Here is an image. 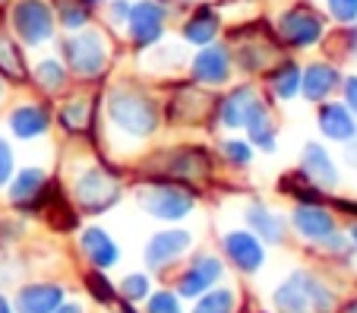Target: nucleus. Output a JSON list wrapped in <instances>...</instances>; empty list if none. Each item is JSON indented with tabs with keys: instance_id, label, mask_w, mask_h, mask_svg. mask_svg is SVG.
Instances as JSON below:
<instances>
[{
	"instance_id": "1",
	"label": "nucleus",
	"mask_w": 357,
	"mask_h": 313,
	"mask_svg": "<svg viewBox=\"0 0 357 313\" xmlns=\"http://www.w3.org/2000/svg\"><path fill=\"white\" fill-rule=\"evenodd\" d=\"M98 105L105 111L108 127L130 139H149L155 137V130L162 127V105L136 79L111 82L108 92H101Z\"/></svg>"
},
{
	"instance_id": "2",
	"label": "nucleus",
	"mask_w": 357,
	"mask_h": 313,
	"mask_svg": "<svg viewBox=\"0 0 357 313\" xmlns=\"http://www.w3.org/2000/svg\"><path fill=\"white\" fill-rule=\"evenodd\" d=\"M111 57H114L111 35L95 22L79 32H67L61 38V61L67 63L76 82H101L111 70Z\"/></svg>"
},
{
	"instance_id": "3",
	"label": "nucleus",
	"mask_w": 357,
	"mask_h": 313,
	"mask_svg": "<svg viewBox=\"0 0 357 313\" xmlns=\"http://www.w3.org/2000/svg\"><path fill=\"white\" fill-rule=\"evenodd\" d=\"M228 51L234 61V73L266 76L284 57V48L275 41L269 22H247L228 32Z\"/></svg>"
},
{
	"instance_id": "4",
	"label": "nucleus",
	"mask_w": 357,
	"mask_h": 313,
	"mask_svg": "<svg viewBox=\"0 0 357 313\" xmlns=\"http://www.w3.org/2000/svg\"><path fill=\"white\" fill-rule=\"evenodd\" d=\"M269 29L284 51H310L326 41L329 22L310 0H294L272 16Z\"/></svg>"
},
{
	"instance_id": "5",
	"label": "nucleus",
	"mask_w": 357,
	"mask_h": 313,
	"mask_svg": "<svg viewBox=\"0 0 357 313\" xmlns=\"http://www.w3.org/2000/svg\"><path fill=\"white\" fill-rule=\"evenodd\" d=\"M7 29L22 48L41 51L54 45L57 20L51 0H10L7 3Z\"/></svg>"
},
{
	"instance_id": "6",
	"label": "nucleus",
	"mask_w": 357,
	"mask_h": 313,
	"mask_svg": "<svg viewBox=\"0 0 357 313\" xmlns=\"http://www.w3.org/2000/svg\"><path fill=\"white\" fill-rule=\"evenodd\" d=\"M171 22V3L168 0H133L130 16L123 22V38L133 51H146L158 41H165Z\"/></svg>"
},
{
	"instance_id": "7",
	"label": "nucleus",
	"mask_w": 357,
	"mask_h": 313,
	"mask_svg": "<svg viewBox=\"0 0 357 313\" xmlns=\"http://www.w3.org/2000/svg\"><path fill=\"white\" fill-rule=\"evenodd\" d=\"M278 313H332L335 298L332 291L310 273H294L275 291Z\"/></svg>"
},
{
	"instance_id": "8",
	"label": "nucleus",
	"mask_w": 357,
	"mask_h": 313,
	"mask_svg": "<svg viewBox=\"0 0 357 313\" xmlns=\"http://www.w3.org/2000/svg\"><path fill=\"white\" fill-rule=\"evenodd\" d=\"M215 102H218L215 89H206L190 79L183 86L171 89V98L165 102L162 114L174 123H206L209 117H215Z\"/></svg>"
},
{
	"instance_id": "9",
	"label": "nucleus",
	"mask_w": 357,
	"mask_h": 313,
	"mask_svg": "<svg viewBox=\"0 0 357 313\" xmlns=\"http://www.w3.org/2000/svg\"><path fill=\"white\" fill-rule=\"evenodd\" d=\"M187 73L193 82L206 89H225L234 76V61H231L228 41H212V45H202L193 51V57L187 61Z\"/></svg>"
},
{
	"instance_id": "10",
	"label": "nucleus",
	"mask_w": 357,
	"mask_h": 313,
	"mask_svg": "<svg viewBox=\"0 0 357 313\" xmlns=\"http://www.w3.org/2000/svg\"><path fill=\"white\" fill-rule=\"evenodd\" d=\"M225 32V20L222 10L215 3H193L190 10H183V22H181V41L190 45V48H202V45H212L218 41Z\"/></svg>"
},
{
	"instance_id": "11",
	"label": "nucleus",
	"mask_w": 357,
	"mask_h": 313,
	"mask_svg": "<svg viewBox=\"0 0 357 313\" xmlns=\"http://www.w3.org/2000/svg\"><path fill=\"white\" fill-rule=\"evenodd\" d=\"M117 193H121L117 177L105 168H89L86 174L76 177V187H73L76 203H79V209H86V212L108 209V206L117 199Z\"/></svg>"
},
{
	"instance_id": "12",
	"label": "nucleus",
	"mask_w": 357,
	"mask_h": 313,
	"mask_svg": "<svg viewBox=\"0 0 357 313\" xmlns=\"http://www.w3.org/2000/svg\"><path fill=\"white\" fill-rule=\"evenodd\" d=\"M259 102H263V92H259L253 82L231 86L228 92H222L218 102H215V121L222 123V127H228V130H241Z\"/></svg>"
},
{
	"instance_id": "13",
	"label": "nucleus",
	"mask_w": 357,
	"mask_h": 313,
	"mask_svg": "<svg viewBox=\"0 0 357 313\" xmlns=\"http://www.w3.org/2000/svg\"><path fill=\"white\" fill-rule=\"evenodd\" d=\"M139 206L162 222H181L193 209V193L183 187H146L139 190Z\"/></svg>"
},
{
	"instance_id": "14",
	"label": "nucleus",
	"mask_w": 357,
	"mask_h": 313,
	"mask_svg": "<svg viewBox=\"0 0 357 313\" xmlns=\"http://www.w3.org/2000/svg\"><path fill=\"white\" fill-rule=\"evenodd\" d=\"M342 70L332 61H310L301 70V98L310 105H323L342 89Z\"/></svg>"
},
{
	"instance_id": "15",
	"label": "nucleus",
	"mask_w": 357,
	"mask_h": 313,
	"mask_svg": "<svg viewBox=\"0 0 357 313\" xmlns=\"http://www.w3.org/2000/svg\"><path fill=\"white\" fill-rule=\"evenodd\" d=\"M158 171L168 177H177V181H196V177H206L212 168V158L206 149L199 146H177V149H168L155 158Z\"/></svg>"
},
{
	"instance_id": "16",
	"label": "nucleus",
	"mask_w": 357,
	"mask_h": 313,
	"mask_svg": "<svg viewBox=\"0 0 357 313\" xmlns=\"http://www.w3.org/2000/svg\"><path fill=\"white\" fill-rule=\"evenodd\" d=\"M95 117H98V96H92V92H70L67 96V92H63L54 121L61 123L67 133L79 137V133L92 130Z\"/></svg>"
},
{
	"instance_id": "17",
	"label": "nucleus",
	"mask_w": 357,
	"mask_h": 313,
	"mask_svg": "<svg viewBox=\"0 0 357 313\" xmlns=\"http://www.w3.org/2000/svg\"><path fill=\"white\" fill-rule=\"evenodd\" d=\"M29 82H32V86L38 89L41 96H47V98H61L63 92L70 89L73 76H70L67 63H63L61 57L45 54V57H38V61H35L32 67H29Z\"/></svg>"
},
{
	"instance_id": "18",
	"label": "nucleus",
	"mask_w": 357,
	"mask_h": 313,
	"mask_svg": "<svg viewBox=\"0 0 357 313\" xmlns=\"http://www.w3.org/2000/svg\"><path fill=\"white\" fill-rule=\"evenodd\" d=\"M317 123H319V133L332 143H351L357 139V117L351 114V108L344 102H323L319 105V114H317Z\"/></svg>"
},
{
	"instance_id": "19",
	"label": "nucleus",
	"mask_w": 357,
	"mask_h": 313,
	"mask_svg": "<svg viewBox=\"0 0 357 313\" xmlns=\"http://www.w3.org/2000/svg\"><path fill=\"white\" fill-rule=\"evenodd\" d=\"M51 121H54V114L41 102H22L7 114L10 130H13V137H20V139L45 137L47 130H51Z\"/></svg>"
},
{
	"instance_id": "20",
	"label": "nucleus",
	"mask_w": 357,
	"mask_h": 313,
	"mask_svg": "<svg viewBox=\"0 0 357 313\" xmlns=\"http://www.w3.org/2000/svg\"><path fill=\"white\" fill-rule=\"evenodd\" d=\"M301 63L294 57H282L275 67L266 73V92L275 102H294L301 96Z\"/></svg>"
},
{
	"instance_id": "21",
	"label": "nucleus",
	"mask_w": 357,
	"mask_h": 313,
	"mask_svg": "<svg viewBox=\"0 0 357 313\" xmlns=\"http://www.w3.org/2000/svg\"><path fill=\"white\" fill-rule=\"evenodd\" d=\"M0 76L13 86L29 82V61H26V48L13 38L10 29L0 26Z\"/></svg>"
},
{
	"instance_id": "22",
	"label": "nucleus",
	"mask_w": 357,
	"mask_h": 313,
	"mask_svg": "<svg viewBox=\"0 0 357 313\" xmlns=\"http://www.w3.org/2000/svg\"><path fill=\"white\" fill-rule=\"evenodd\" d=\"M225 253H228L231 263L241 273H257L259 266H263V244H259V238H253L247 231L225 234Z\"/></svg>"
},
{
	"instance_id": "23",
	"label": "nucleus",
	"mask_w": 357,
	"mask_h": 313,
	"mask_svg": "<svg viewBox=\"0 0 357 313\" xmlns=\"http://www.w3.org/2000/svg\"><path fill=\"white\" fill-rule=\"evenodd\" d=\"M218 275H222V263H218L215 257H199L187 273L181 275L177 291H181V298H199V294H206L209 285H215Z\"/></svg>"
},
{
	"instance_id": "24",
	"label": "nucleus",
	"mask_w": 357,
	"mask_h": 313,
	"mask_svg": "<svg viewBox=\"0 0 357 313\" xmlns=\"http://www.w3.org/2000/svg\"><path fill=\"white\" fill-rule=\"evenodd\" d=\"M301 174L307 177V181H313V184H319V187H335L338 184L335 165H332L329 152H326L319 143H307V146H303Z\"/></svg>"
},
{
	"instance_id": "25",
	"label": "nucleus",
	"mask_w": 357,
	"mask_h": 313,
	"mask_svg": "<svg viewBox=\"0 0 357 313\" xmlns=\"http://www.w3.org/2000/svg\"><path fill=\"white\" fill-rule=\"evenodd\" d=\"M190 247V234L187 231H162L149 241L146 247V263L149 269H162L165 263H171L174 257H181Z\"/></svg>"
},
{
	"instance_id": "26",
	"label": "nucleus",
	"mask_w": 357,
	"mask_h": 313,
	"mask_svg": "<svg viewBox=\"0 0 357 313\" xmlns=\"http://www.w3.org/2000/svg\"><path fill=\"white\" fill-rule=\"evenodd\" d=\"M61 304H63L61 285H29L16 298V310L20 313H54Z\"/></svg>"
},
{
	"instance_id": "27",
	"label": "nucleus",
	"mask_w": 357,
	"mask_h": 313,
	"mask_svg": "<svg viewBox=\"0 0 357 313\" xmlns=\"http://www.w3.org/2000/svg\"><path fill=\"white\" fill-rule=\"evenodd\" d=\"M243 130L250 133V143H257L259 149H266V152L275 149V117H272V105L266 96H263V102L253 108V114L247 117Z\"/></svg>"
},
{
	"instance_id": "28",
	"label": "nucleus",
	"mask_w": 357,
	"mask_h": 313,
	"mask_svg": "<svg viewBox=\"0 0 357 313\" xmlns=\"http://www.w3.org/2000/svg\"><path fill=\"white\" fill-rule=\"evenodd\" d=\"M294 228L303 234V238L323 241V238H329L332 234L335 222H332L329 212L319 209L317 203H303V206H297V212H294Z\"/></svg>"
},
{
	"instance_id": "29",
	"label": "nucleus",
	"mask_w": 357,
	"mask_h": 313,
	"mask_svg": "<svg viewBox=\"0 0 357 313\" xmlns=\"http://www.w3.org/2000/svg\"><path fill=\"white\" fill-rule=\"evenodd\" d=\"M82 250H86V257L92 259L98 269H108V266L117 263L114 241H111L108 231H101V228H89V231L82 234Z\"/></svg>"
},
{
	"instance_id": "30",
	"label": "nucleus",
	"mask_w": 357,
	"mask_h": 313,
	"mask_svg": "<svg viewBox=\"0 0 357 313\" xmlns=\"http://www.w3.org/2000/svg\"><path fill=\"white\" fill-rule=\"evenodd\" d=\"M45 184H47L45 171H38V168H26V171H20V177L13 181L10 199H13L16 206H32L35 199H38L41 193H45Z\"/></svg>"
},
{
	"instance_id": "31",
	"label": "nucleus",
	"mask_w": 357,
	"mask_h": 313,
	"mask_svg": "<svg viewBox=\"0 0 357 313\" xmlns=\"http://www.w3.org/2000/svg\"><path fill=\"white\" fill-rule=\"evenodd\" d=\"M51 7H54L57 29H63V32H79L95 22V13H89L76 0H51Z\"/></svg>"
},
{
	"instance_id": "32",
	"label": "nucleus",
	"mask_w": 357,
	"mask_h": 313,
	"mask_svg": "<svg viewBox=\"0 0 357 313\" xmlns=\"http://www.w3.org/2000/svg\"><path fill=\"white\" fill-rule=\"evenodd\" d=\"M247 222L253 228H257V238H263V241H269V244H278V241L284 238V222L278 215H272L266 206H250L247 209Z\"/></svg>"
},
{
	"instance_id": "33",
	"label": "nucleus",
	"mask_w": 357,
	"mask_h": 313,
	"mask_svg": "<svg viewBox=\"0 0 357 313\" xmlns=\"http://www.w3.org/2000/svg\"><path fill=\"white\" fill-rule=\"evenodd\" d=\"M234 310V291L228 288H218V291H209L206 298L196 304L193 313H231Z\"/></svg>"
},
{
	"instance_id": "34",
	"label": "nucleus",
	"mask_w": 357,
	"mask_h": 313,
	"mask_svg": "<svg viewBox=\"0 0 357 313\" xmlns=\"http://www.w3.org/2000/svg\"><path fill=\"white\" fill-rule=\"evenodd\" d=\"M326 16L338 26L357 22V0H326Z\"/></svg>"
},
{
	"instance_id": "35",
	"label": "nucleus",
	"mask_w": 357,
	"mask_h": 313,
	"mask_svg": "<svg viewBox=\"0 0 357 313\" xmlns=\"http://www.w3.org/2000/svg\"><path fill=\"white\" fill-rule=\"evenodd\" d=\"M222 155L228 158L231 165L243 168V165H250V158H253V149H250V143H243V139H225V143H222Z\"/></svg>"
},
{
	"instance_id": "36",
	"label": "nucleus",
	"mask_w": 357,
	"mask_h": 313,
	"mask_svg": "<svg viewBox=\"0 0 357 313\" xmlns=\"http://www.w3.org/2000/svg\"><path fill=\"white\" fill-rule=\"evenodd\" d=\"M130 3L133 0H108L105 3V22H108V29H123V22L130 16Z\"/></svg>"
},
{
	"instance_id": "37",
	"label": "nucleus",
	"mask_w": 357,
	"mask_h": 313,
	"mask_svg": "<svg viewBox=\"0 0 357 313\" xmlns=\"http://www.w3.org/2000/svg\"><path fill=\"white\" fill-rule=\"evenodd\" d=\"M86 285H89V291H92L95 300H105V304H108V300H114V288H111V282L105 279L101 273H89L86 275Z\"/></svg>"
},
{
	"instance_id": "38",
	"label": "nucleus",
	"mask_w": 357,
	"mask_h": 313,
	"mask_svg": "<svg viewBox=\"0 0 357 313\" xmlns=\"http://www.w3.org/2000/svg\"><path fill=\"white\" fill-rule=\"evenodd\" d=\"M146 294H149L146 275H127V279H123V298L127 300H142Z\"/></svg>"
},
{
	"instance_id": "39",
	"label": "nucleus",
	"mask_w": 357,
	"mask_h": 313,
	"mask_svg": "<svg viewBox=\"0 0 357 313\" xmlns=\"http://www.w3.org/2000/svg\"><path fill=\"white\" fill-rule=\"evenodd\" d=\"M149 313H181V304L171 291H155V298L149 300Z\"/></svg>"
},
{
	"instance_id": "40",
	"label": "nucleus",
	"mask_w": 357,
	"mask_h": 313,
	"mask_svg": "<svg viewBox=\"0 0 357 313\" xmlns=\"http://www.w3.org/2000/svg\"><path fill=\"white\" fill-rule=\"evenodd\" d=\"M10 177H13V149L3 137H0V187L7 184Z\"/></svg>"
},
{
	"instance_id": "41",
	"label": "nucleus",
	"mask_w": 357,
	"mask_h": 313,
	"mask_svg": "<svg viewBox=\"0 0 357 313\" xmlns=\"http://www.w3.org/2000/svg\"><path fill=\"white\" fill-rule=\"evenodd\" d=\"M338 92H342V102L351 108V114L357 117V76H344Z\"/></svg>"
},
{
	"instance_id": "42",
	"label": "nucleus",
	"mask_w": 357,
	"mask_h": 313,
	"mask_svg": "<svg viewBox=\"0 0 357 313\" xmlns=\"http://www.w3.org/2000/svg\"><path fill=\"white\" fill-rule=\"evenodd\" d=\"M344 48H348L351 57H357V22H351L348 32H344Z\"/></svg>"
},
{
	"instance_id": "43",
	"label": "nucleus",
	"mask_w": 357,
	"mask_h": 313,
	"mask_svg": "<svg viewBox=\"0 0 357 313\" xmlns=\"http://www.w3.org/2000/svg\"><path fill=\"white\" fill-rule=\"evenodd\" d=\"M76 3H82L89 13H98V10H105V3H108V0H76Z\"/></svg>"
},
{
	"instance_id": "44",
	"label": "nucleus",
	"mask_w": 357,
	"mask_h": 313,
	"mask_svg": "<svg viewBox=\"0 0 357 313\" xmlns=\"http://www.w3.org/2000/svg\"><path fill=\"white\" fill-rule=\"evenodd\" d=\"M54 313H82V310H79V307H73V304H70V307H57Z\"/></svg>"
},
{
	"instance_id": "45",
	"label": "nucleus",
	"mask_w": 357,
	"mask_h": 313,
	"mask_svg": "<svg viewBox=\"0 0 357 313\" xmlns=\"http://www.w3.org/2000/svg\"><path fill=\"white\" fill-rule=\"evenodd\" d=\"M3 98H7V79L0 76V105H3Z\"/></svg>"
},
{
	"instance_id": "46",
	"label": "nucleus",
	"mask_w": 357,
	"mask_h": 313,
	"mask_svg": "<svg viewBox=\"0 0 357 313\" xmlns=\"http://www.w3.org/2000/svg\"><path fill=\"white\" fill-rule=\"evenodd\" d=\"M0 313H13V310H10V304L3 300V294H0Z\"/></svg>"
},
{
	"instance_id": "47",
	"label": "nucleus",
	"mask_w": 357,
	"mask_h": 313,
	"mask_svg": "<svg viewBox=\"0 0 357 313\" xmlns=\"http://www.w3.org/2000/svg\"><path fill=\"white\" fill-rule=\"evenodd\" d=\"M351 238H354V247H357V225L351 228Z\"/></svg>"
},
{
	"instance_id": "48",
	"label": "nucleus",
	"mask_w": 357,
	"mask_h": 313,
	"mask_svg": "<svg viewBox=\"0 0 357 313\" xmlns=\"http://www.w3.org/2000/svg\"><path fill=\"white\" fill-rule=\"evenodd\" d=\"M344 313H357V300H354V304H351V307H348V310H344Z\"/></svg>"
},
{
	"instance_id": "49",
	"label": "nucleus",
	"mask_w": 357,
	"mask_h": 313,
	"mask_svg": "<svg viewBox=\"0 0 357 313\" xmlns=\"http://www.w3.org/2000/svg\"><path fill=\"white\" fill-rule=\"evenodd\" d=\"M7 3H10V0H0V7H7Z\"/></svg>"
}]
</instances>
